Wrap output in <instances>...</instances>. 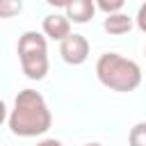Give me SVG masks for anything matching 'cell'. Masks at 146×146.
<instances>
[{"instance_id":"3957f363","label":"cell","mask_w":146,"mask_h":146,"mask_svg":"<svg viewBox=\"0 0 146 146\" xmlns=\"http://www.w3.org/2000/svg\"><path fill=\"white\" fill-rule=\"evenodd\" d=\"M18 59L21 68L30 80H43L48 73V43L41 32H25L18 39Z\"/></svg>"},{"instance_id":"6da1fadb","label":"cell","mask_w":146,"mask_h":146,"mask_svg":"<svg viewBox=\"0 0 146 146\" xmlns=\"http://www.w3.org/2000/svg\"><path fill=\"white\" fill-rule=\"evenodd\" d=\"M7 121H9V130L16 137H39L50 130L52 114L39 91L23 89L18 91L14 100V110L7 116Z\"/></svg>"},{"instance_id":"7c38bea8","label":"cell","mask_w":146,"mask_h":146,"mask_svg":"<svg viewBox=\"0 0 146 146\" xmlns=\"http://www.w3.org/2000/svg\"><path fill=\"white\" fill-rule=\"evenodd\" d=\"M36 146H62V141H57V139H41Z\"/></svg>"},{"instance_id":"ba28073f","label":"cell","mask_w":146,"mask_h":146,"mask_svg":"<svg viewBox=\"0 0 146 146\" xmlns=\"http://www.w3.org/2000/svg\"><path fill=\"white\" fill-rule=\"evenodd\" d=\"M128 144L130 146H146V121H139L130 128Z\"/></svg>"},{"instance_id":"8fae6325","label":"cell","mask_w":146,"mask_h":146,"mask_svg":"<svg viewBox=\"0 0 146 146\" xmlns=\"http://www.w3.org/2000/svg\"><path fill=\"white\" fill-rule=\"evenodd\" d=\"M135 23H137V27L146 34V2L139 7V11H137V16H135Z\"/></svg>"},{"instance_id":"7a4b0ae2","label":"cell","mask_w":146,"mask_h":146,"mask_svg":"<svg viewBox=\"0 0 146 146\" xmlns=\"http://www.w3.org/2000/svg\"><path fill=\"white\" fill-rule=\"evenodd\" d=\"M96 75L103 87L112 91H135L141 84V68L137 62L119 55V52H103L96 62Z\"/></svg>"},{"instance_id":"30bf717a","label":"cell","mask_w":146,"mask_h":146,"mask_svg":"<svg viewBox=\"0 0 146 146\" xmlns=\"http://www.w3.org/2000/svg\"><path fill=\"white\" fill-rule=\"evenodd\" d=\"M96 9H100L107 16H112V14H119L123 9V0H98L96 2Z\"/></svg>"},{"instance_id":"277c9868","label":"cell","mask_w":146,"mask_h":146,"mask_svg":"<svg viewBox=\"0 0 146 146\" xmlns=\"http://www.w3.org/2000/svg\"><path fill=\"white\" fill-rule=\"evenodd\" d=\"M59 55H62V59H64L66 64H73V66L84 64L87 57H89V41H87V36L71 32V34L59 43Z\"/></svg>"},{"instance_id":"5bb4252c","label":"cell","mask_w":146,"mask_h":146,"mask_svg":"<svg viewBox=\"0 0 146 146\" xmlns=\"http://www.w3.org/2000/svg\"><path fill=\"white\" fill-rule=\"evenodd\" d=\"M84 146H103V144H98V141H91V144H84Z\"/></svg>"},{"instance_id":"52a82bcc","label":"cell","mask_w":146,"mask_h":146,"mask_svg":"<svg viewBox=\"0 0 146 146\" xmlns=\"http://www.w3.org/2000/svg\"><path fill=\"white\" fill-rule=\"evenodd\" d=\"M103 27H105V32H110V34H125V32H130L132 30V18L128 16V14H123V11H119V14H112V16H107L105 18V23H103Z\"/></svg>"},{"instance_id":"4fadbf2b","label":"cell","mask_w":146,"mask_h":146,"mask_svg":"<svg viewBox=\"0 0 146 146\" xmlns=\"http://www.w3.org/2000/svg\"><path fill=\"white\" fill-rule=\"evenodd\" d=\"M5 119H7V105L0 100V125H2V121H5Z\"/></svg>"},{"instance_id":"9c48e42d","label":"cell","mask_w":146,"mask_h":146,"mask_svg":"<svg viewBox=\"0 0 146 146\" xmlns=\"http://www.w3.org/2000/svg\"><path fill=\"white\" fill-rule=\"evenodd\" d=\"M21 9H23L21 0H0V18H11L21 14Z\"/></svg>"},{"instance_id":"5b68a950","label":"cell","mask_w":146,"mask_h":146,"mask_svg":"<svg viewBox=\"0 0 146 146\" xmlns=\"http://www.w3.org/2000/svg\"><path fill=\"white\" fill-rule=\"evenodd\" d=\"M68 34H71V23L64 14H48L43 18V36L62 43Z\"/></svg>"},{"instance_id":"8992f818","label":"cell","mask_w":146,"mask_h":146,"mask_svg":"<svg viewBox=\"0 0 146 146\" xmlns=\"http://www.w3.org/2000/svg\"><path fill=\"white\" fill-rule=\"evenodd\" d=\"M64 16L68 18V23H87L94 14H96V5L91 0H71L64 2Z\"/></svg>"}]
</instances>
